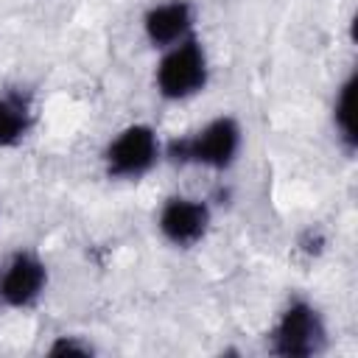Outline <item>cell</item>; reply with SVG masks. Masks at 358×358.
I'll list each match as a JSON object with an SVG mask.
<instances>
[{"mask_svg":"<svg viewBox=\"0 0 358 358\" xmlns=\"http://www.w3.org/2000/svg\"><path fill=\"white\" fill-rule=\"evenodd\" d=\"M352 101H355V76H350V78L338 87V95H336V103H333V126H336V134H338L341 145H344L350 154H352V148H355V143H358Z\"/></svg>","mask_w":358,"mask_h":358,"instance_id":"9","label":"cell"},{"mask_svg":"<svg viewBox=\"0 0 358 358\" xmlns=\"http://www.w3.org/2000/svg\"><path fill=\"white\" fill-rule=\"evenodd\" d=\"M210 204L193 196H168L157 213L159 235L176 249H190L201 243L210 229Z\"/></svg>","mask_w":358,"mask_h":358,"instance_id":"6","label":"cell"},{"mask_svg":"<svg viewBox=\"0 0 358 358\" xmlns=\"http://www.w3.org/2000/svg\"><path fill=\"white\" fill-rule=\"evenodd\" d=\"M50 355H92V344L78 341V336H59L50 350Z\"/></svg>","mask_w":358,"mask_h":358,"instance_id":"10","label":"cell"},{"mask_svg":"<svg viewBox=\"0 0 358 358\" xmlns=\"http://www.w3.org/2000/svg\"><path fill=\"white\" fill-rule=\"evenodd\" d=\"M36 112L34 101L22 90H3L0 92V148L20 145L34 129Z\"/></svg>","mask_w":358,"mask_h":358,"instance_id":"8","label":"cell"},{"mask_svg":"<svg viewBox=\"0 0 358 358\" xmlns=\"http://www.w3.org/2000/svg\"><path fill=\"white\" fill-rule=\"evenodd\" d=\"M193 25L196 11L187 0H162L143 14V34L157 50H165L193 36Z\"/></svg>","mask_w":358,"mask_h":358,"instance_id":"7","label":"cell"},{"mask_svg":"<svg viewBox=\"0 0 358 358\" xmlns=\"http://www.w3.org/2000/svg\"><path fill=\"white\" fill-rule=\"evenodd\" d=\"M48 288V266L45 260L31 252L20 249L11 252L0 263V305L8 310L34 308Z\"/></svg>","mask_w":358,"mask_h":358,"instance_id":"5","label":"cell"},{"mask_svg":"<svg viewBox=\"0 0 358 358\" xmlns=\"http://www.w3.org/2000/svg\"><path fill=\"white\" fill-rule=\"evenodd\" d=\"M207 81H210V59L196 34L162 50V59L157 62L154 70V84L165 101H187L204 92Z\"/></svg>","mask_w":358,"mask_h":358,"instance_id":"2","label":"cell"},{"mask_svg":"<svg viewBox=\"0 0 358 358\" xmlns=\"http://www.w3.org/2000/svg\"><path fill=\"white\" fill-rule=\"evenodd\" d=\"M159 157H162V145L157 131L148 123H131V126H123L106 143L103 168L109 179L137 182L157 165Z\"/></svg>","mask_w":358,"mask_h":358,"instance_id":"4","label":"cell"},{"mask_svg":"<svg viewBox=\"0 0 358 358\" xmlns=\"http://www.w3.org/2000/svg\"><path fill=\"white\" fill-rule=\"evenodd\" d=\"M243 143V129L232 115H218L207 120L201 129L176 137L165 145V157L173 165H199L210 171H224L229 168Z\"/></svg>","mask_w":358,"mask_h":358,"instance_id":"1","label":"cell"},{"mask_svg":"<svg viewBox=\"0 0 358 358\" xmlns=\"http://www.w3.org/2000/svg\"><path fill=\"white\" fill-rule=\"evenodd\" d=\"M327 347V324L308 299H291L268 330V350L280 358H313Z\"/></svg>","mask_w":358,"mask_h":358,"instance_id":"3","label":"cell"}]
</instances>
